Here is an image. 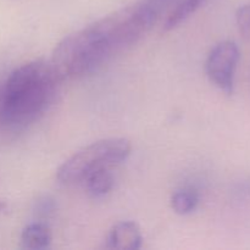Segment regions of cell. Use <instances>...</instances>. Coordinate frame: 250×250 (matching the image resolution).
Returning a JSON list of instances; mask_svg holds the SVG:
<instances>
[{
	"instance_id": "30bf717a",
	"label": "cell",
	"mask_w": 250,
	"mask_h": 250,
	"mask_svg": "<svg viewBox=\"0 0 250 250\" xmlns=\"http://www.w3.org/2000/svg\"><path fill=\"white\" fill-rule=\"evenodd\" d=\"M199 203V197L190 189H181L173 193L171 208L178 215H188L194 211Z\"/></svg>"
},
{
	"instance_id": "5b68a950",
	"label": "cell",
	"mask_w": 250,
	"mask_h": 250,
	"mask_svg": "<svg viewBox=\"0 0 250 250\" xmlns=\"http://www.w3.org/2000/svg\"><path fill=\"white\" fill-rule=\"evenodd\" d=\"M239 56L238 45L232 41H224L210 50L205 61V71L209 80L227 95L233 93L234 72Z\"/></svg>"
},
{
	"instance_id": "8fae6325",
	"label": "cell",
	"mask_w": 250,
	"mask_h": 250,
	"mask_svg": "<svg viewBox=\"0 0 250 250\" xmlns=\"http://www.w3.org/2000/svg\"><path fill=\"white\" fill-rule=\"evenodd\" d=\"M236 23L239 33L244 38L250 39V4L243 5L236 12Z\"/></svg>"
},
{
	"instance_id": "9c48e42d",
	"label": "cell",
	"mask_w": 250,
	"mask_h": 250,
	"mask_svg": "<svg viewBox=\"0 0 250 250\" xmlns=\"http://www.w3.org/2000/svg\"><path fill=\"white\" fill-rule=\"evenodd\" d=\"M87 192L93 198H103L111 192L115 185V178L110 168H104L93 172L83 182Z\"/></svg>"
},
{
	"instance_id": "7c38bea8",
	"label": "cell",
	"mask_w": 250,
	"mask_h": 250,
	"mask_svg": "<svg viewBox=\"0 0 250 250\" xmlns=\"http://www.w3.org/2000/svg\"><path fill=\"white\" fill-rule=\"evenodd\" d=\"M55 211V200L50 197H42L36 203V215L42 219H48Z\"/></svg>"
},
{
	"instance_id": "ba28073f",
	"label": "cell",
	"mask_w": 250,
	"mask_h": 250,
	"mask_svg": "<svg viewBox=\"0 0 250 250\" xmlns=\"http://www.w3.org/2000/svg\"><path fill=\"white\" fill-rule=\"evenodd\" d=\"M205 1L207 0H178L167 14V17L164 22V31H171L180 26L182 22L189 19L190 15L200 9Z\"/></svg>"
},
{
	"instance_id": "277c9868",
	"label": "cell",
	"mask_w": 250,
	"mask_h": 250,
	"mask_svg": "<svg viewBox=\"0 0 250 250\" xmlns=\"http://www.w3.org/2000/svg\"><path fill=\"white\" fill-rule=\"evenodd\" d=\"M131 142L126 138H106L84 146L63 161L56 171L61 185L73 186L84 182L93 172L111 168L131 155Z\"/></svg>"
},
{
	"instance_id": "4fadbf2b",
	"label": "cell",
	"mask_w": 250,
	"mask_h": 250,
	"mask_svg": "<svg viewBox=\"0 0 250 250\" xmlns=\"http://www.w3.org/2000/svg\"><path fill=\"white\" fill-rule=\"evenodd\" d=\"M6 207H7L6 203H5L4 200H0V212L4 211V210L6 209Z\"/></svg>"
},
{
	"instance_id": "3957f363",
	"label": "cell",
	"mask_w": 250,
	"mask_h": 250,
	"mask_svg": "<svg viewBox=\"0 0 250 250\" xmlns=\"http://www.w3.org/2000/svg\"><path fill=\"white\" fill-rule=\"evenodd\" d=\"M160 12L148 2L136 4L114 11L94 22L93 26L104 41L110 54L120 53L134 45L158 21Z\"/></svg>"
},
{
	"instance_id": "6da1fadb",
	"label": "cell",
	"mask_w": 250,
	"mask_h": 250,
	"mask_svg": "<svg viewBox=\"0 0 250 250\" xmlns=\"http://www.w3.org/2000/svg\"><path fill=\"white\" fill-rule=\"evenodd\" d=\"M61 81L50 61L33 60L12 71L5 84L0 120L10 131H22L48 110Z\"/></svg>"
},
{
	"instance_id": "8992f818",
	"label": "cell",
	"mask_w": 250,
	"mask_h": 250,
	"mask_svg": "<svg viewBox=\"0 0 250 250\" xmlns=\"http://www.w3.org/2000/svg\"><path fill=\"white\" fill-rule=\"evenodd\" d=\"M143 236L138 225L133 221L117 222L110 229L106 247L110 249L137 250L142 248Z\"/></svg>"
},
{
	"instance_id": "52a82bcc",
	"label": "cell",
	"mask_w": 250,
	"mask_h": 250,
	"mask_svg": "<svg viewBox=\"0 0 250 250\" xmlns=\"http://www.w3.org/2000/svg\"><path fill=\"white\" fill-rule=\"evenodd\" d=\"M51 231L44 222H34L24 227L21 233V244L24 249H46L51 243Z\"/></svg>"
},
{
	"instance_id": "7a4b0ae2",
	"label": "cell",
	"mask_w": 250,
	"mask_h": 250,
	"mask_svg": "<svg viewBox=\"0 0 250 250\" xmlns=\"http://www.w3.org/2000/svg\"><path fill=\"white\" fill-rule=\"evenodd\" d=\"M110 58L111 54L104 41L89 24L59 42L49 61L62 82L92 73Z\"/></svg>"
}]
</instances>
